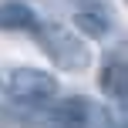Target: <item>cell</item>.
<instances>
[{
  "mask_svg": "<svg viewBox=\"0 0 128 128\" xmlns=\"http://www.w3.org/2000/svg\"><path fill=\"white\" fill-rule=\"evenodd\" d=\"M40 20L27 4H0V30H34L37 34Z\"/></svg>",
  "mask_w": 128,
  "mask_h": 128,
  "instance_id": "5",
  "label": "cell"
},
{
  "mask_svg": "<svg viewBox=\"0 0 128 128\" xmlns=\"http://www.w3.org/2000/svg\"><path fill=\"white\" fill-rule=\"evenodd\" d=\"M37 40H40V47L51 54V61L58 64V68H64V71H88L91 68L88 44H84L78 34H71L68 27H61V24H40L37 27Z\"/></svg>",
  "mask_w": 128,
  "mask_h": 128,
  "instance_id": "1",
  "label": "cell"
},
{
  "mask_svg": "<svg viewBox=\"0 0 128 128\" xmlns=\"http://www.w3.org/2000/svg\"><path fill=\"white\" fill-rule=\"evenodd\" d=\"M4 94L17 104H47L58 94V78L40 68H10L4 74Z\"/></svg>",
  "mask_w": 128,
  "mask_h": 128,
  "instance_id": "2",
  "label": "cell"
},
{
  "mask_svg": "<svg viewBox=\"0 0 128 128\" xmlns=\"http://www.w3.org/2000/svg\"><path fill=\"white\" fill-rule=\"evenodd\" d=\"M101 91L115 101H128V61H108L98 78Z\"/></svg>",
  "mask_w": 128,
  "mask_h": 128,
  "instance_id": "4",
  "label": "cell"
},
{
  "mask_svg": "<svg viewBox=\"0 0 128 128\" xmlns=\"http://www.w3.org/2000/svg\"><path fill=\"white\" fill-rule=\"evenodd\" d=\"M98 122H101V111L81 94H71L64 101L51 104L44 115L47 128H98Z\"/></svg>",
  "mask_w": 128,
  "mask_h": 128,
  "instance_id": "3",
  "label": "cell"
},
{
  "mask_svg": "<svg viewBox=\"0 0 128 128\" xmlns=\"http://www.w3.org/2000/svg\"><path fill=\"white\" fill-rule=\"evenodd\" d=\"M74 27L81 34H88V37H104L111 30V20L104 14H98V10H78L74 14Z\"/></svg>",
  "mask_w": 128,
  "mask_h": 128,
  "instance_id": "6",
  "label": "cell"
}]
</instances>
